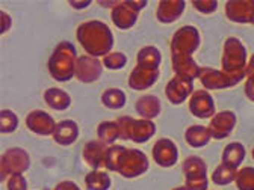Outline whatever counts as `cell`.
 Wrapping results in <instances>:
<instances>
[{
	"label": "cell",
	"instance_id": "6da1fadb",
	"mask_svg": "<svg viewBox=\"0 0 254 190\" xmlns=\"http://www.w3.org/2000/svg\"><path fill=\"white\" fill-rule=\"evenodd\" d=\"M106 168L124 178H136L148 171V157L135 148L112 145L108 148Z\"/></svg>",
	"mask_w": 254,
	"mask_h": 190
},
{
	"label": "cell",
	"instance_id": "7a4b0ae2",
	"mask_svg": "<svg viewBox=\"0 0 254 190\" xmlns=\"http://www.w3.org/2000/svg\"><path fill=\"white\" fill-rule=\"evenodd\" d=\"M76 38L82 48L92 57H105L111 53L114 46V35L109 26L100 20L82 23L76 30Z\"/></svg>",
	"mask_w": 254,
	"mask_h": 190
},
{
	"label": "cell",
	"instance_id": "3957f363",
	"mask_svg": "<svg viewBox=\"0 0 254 190\" xmlns=\"http://www.w3.org/2000/svg\"><path fill=\"white\" fill-rule=\"evenodd\" d=\"M76 60L77 51L70 41L59 43L50 59H49V73L58 82H68L76 77Z\"/></svg>",
	"mask_w": 254,
	"mask_h": 190
},
{
	"label": "cell",
	"instance_id": "277c9868",
	"mask_svg": "<svg viewBox=\"0 0 254 190\" xmlns=\"http://www.w3.org/2000/svg\"><path fill=\"white\" fill-rule=\"evenodd\" d=\"M120 139L145 143L156 135V124L150 119H135L132 116H121L117 119Z\"/></svg>",
	"mask_w": 254,
	"mask_h": 190
},
{
	"label": "cell",
	"instance_id": "5b68a950",
	"mask_svg": "<svg viewBox=\"0 0 254 190\" xmlns=\"http://www.w3.org/2000/svg\"><path fill=\"white\" fill-rule=\"evenodd\" d=\"M247 48L241 43V40L230 37L224 43V48H222V59L221 65L222 71L229 74H238V73H245L247 71Z\"/></svg>",
	"mask_w": 254,
	"mask_h": 190
},
{
	"label": "cell",
	"instance_id": "8992f818",
	"mask_svg": "<svg viewBox=\"0 0 254 190\" xmlns=\"http://www.w3.org/2000/svg\"><path fill=\"white\" fill-rule=\"evenodd\" d=\"M201 43L200 32L195 26H183L171 38V56H192Z\"/></svg>",
	"mask_w": 254,
	"mask_h": 190
},
{
	"label": "cell",
	"instance_id": "52a82bcc",
	"mask_svg": "<svg viewBox=\"0 0 254 190\" xmlns=\"http://www.w3.org/2000/svg\"><path fill=\"white\" fill-rule=\"evenodd\" d=\"M30 168V157L26 149L14 146L6 149L0 158V177L2 181L14 174H24Z\"/></svg>",
	"mask_w": 254,
	"mask_h": 190
},
{
	"label": "cell",
	"instance_id": "ba28073f",
	"mask_svg": "<svg viewBox=\"0 0 254 190\" xmlns=\"http://www.w3.org/2000/svg\"><path fill=\"white\" fill-rule=\"evenodd\" d=\"M147 6L145 0H127V2H120L115 8L111 11L112 23L123 30L130 29L136 24L139 11H142Z\"/></svg>",
	"mask_w": 254,
	"mask_h": 190
},
{
	"label": "cell",
	"instance_id": "9c48e42d",
	"mask_svg": "<svg viewBox=\"0 0 254 190\" xmlns=\"http://www.w3.org/2000/svg\"><path fill=\"white\" fill-rule=\"evenodd\" d=\"M247 77V71L245 73H238V74H229L226 71H219L215 68H209V67H201L200 71V82L206 89H227V88H233L236 86L241 80H244Z\"/></svg>",
	"mask_w": 254,
	"mask_h": 190
},
{
	"label": "cell",
	"instance_id": "30bf717a",
	"mask_svg": "<svg viewBox=\"0 0 254 190\" xmlns=\"http://www.w3.org/2000/svg\"><path fill=\"white\" fill-rule=\"evenodd\" d=\"M103 73V63L99 57L89 54L79 56L76 60V77L82 83H94L100 79Z\"/></svg>",
	"mask_w": 254,
	"mask_h": 190
},
{
	"label": "cell",
	"instance_id": "8fae6325",
	"mask_svg": "<svg viewBox=\"0 0 254 190\" xmlns=\"http://www.w3.org/2000/svg\"><path fill=\"white\" fill-rule=\"evenodd\" d=\"M151 154H153V160L156 162V165H159L161 168H173L177 163V158H179V149L176 143L167 138L156 141V143L153 145Z\"/></svg>",
	"mask_w": 254,
	"mask_h": 190
},
{
	"label": "cell",
	"instance_id": "7c38bea8",
	"mask_svg": "<svg viewBox=\"0 0 254 190\" xmlns=\"http://www.w3.org/2000/svg\"><path fill=\"white\" fill-rule=\"evenodd\" d=\"M188 104H189V112L195 118L207 119V118H213L216 115L215 113V101L212 98V95L204 89L194 91Z\"/></svg>",
	"mask_w": 254,
	"mask_h": 190
},
{
	"label": "cell",
	"instance_id": "4fadbf2b",
	"mask_svg": "<svg viewBox=\"0 0 254 190\" xmlns=\"http://www.w3.org/2000/svg\"><path fill=\"white\" fill-rule=\"evenodd\" d=\"M236 115L232 110L218 112L209 122V132L213 139H226L232 135L236 125Z\"/></svg>",
	"mask_w": 254,
	"mask_h": 190
},
{
	"label": "cell",
	"instance_id": "5bb4252c",
	"mask_svg": "<svg viewBox=\"0 0 254 190\" xmlns=\"http://www.w3.org/2000/svg\"><path fill=\"white\" fill-rule=\"evenodd\" d=\"M26 125L27 129L40 136H53L55 129H56V122L50 116V113L44 110H32L26 116Z\"/></svg>",
	"mask_w": 254,
	"mask_h": 190
},
{
	"label": "cell",
	"instance_id": "9a60e30c",
	"mask_svg": "<svg viewBox=\"0 0 254 190\" xmlns=\"http://www.w3.org/2000/svg\"><path fill=\"white\" fill-rule=\"evenodd\" d=\"M194 94V83L190 80L182 79L174 76L165 86V95L171 104H182L190 98V95Z\"/></svg>",
	"mask_w": 254,
	"mask_h": 190
},
{
	"label": "cell",
	"instance_id": "2e32d148",
	"mask_svg": "<svg viewBox=\"0 0 254 190\" xmlns=\"http://www.w3.org/2000/svg\"><path fill=\"white\" fill-rule=\"evenodd\" d=\"M226 15L230 21L247 24L254 21V0H230L226 3Z\"/></svg>",
	"mask_w": 254,
	"mask_h": 190
},
{
	"label": "cell",
	"instance_id": "e0dca14e",
	"mask_svg": "<svg viewBox=\"0 0 254 190\" xmlns=\"http://www.w3.org/2000/svg\"><path fill=\"white\" fill-rule=\"evenodd\" d=\"M83 160L88 166H91L94 171L100 168H106V155H108V146L102 141H89L85 143L83 151Z\"/></svg>",
	"mask_w": 254,
	"mask_h": 190
},
{
	"label": "cell",
	"instance_id": "ac0fdd59",
	"mask_svg": "<svg viewBox=\"0 0 254 190\" xmlns=\"http://www.w3.org/2000/svg\"><path fill=\"white\" fill-rule=\"evenodd\" d=\"M159 76H161V73L156 68L136 65L129 76V86L135 91L150 89L151 86L156 85V82L159 80Z\"/></svg>",
	"mask_w": 254,
	"mask_h": 190
},
{
	"label": "cell",
	"instance_id": "d6986e66",
	"mask_svg": "<svg viewBox=\"0 0 254 190\" xmlns=\"http://www.w3.org/2000/svg\"><path fill=\"white\" fill-rule=\"evenodd\" d=\"M173 62V71L177 77L186 79V80H195L200 77L201 67L192 59V56H171Z\"/></svg>",
	"mask_w": 254,
	"mask_h": 190
},
{
	"label": "cell",
	"instance_id": "ffe728a7",
	"mask_svg": "<svg viewBox=\"0 0 254 190\" xmlns=\"http://www.w3.org/2000/svg\"><path fill=\"white\" fill-rule=\"evenodd\" d=\"M185 6H186L185 0H162V2H159L156 17L164 24L174 23L182 17Z\"/></svg>",
	"mask_w": 254,
	"mask_h": 190
},
{
	"label": "cell",
	"instance_id": "44dd1931",
	"mask_svg": "<svg viewBox=\"0 0 254 190\" xmlns=\"http://www.w3.org/2000/svg\"><path fill=\"white\" fill-rule=\"evenodd\" d=\"M79 138V125L73 119H64L56 124V129L53 133V139L56 143L62 146L73 145Z\"/></svg>",
	"mask_w": 254,
	"mask_h": 190
},
{
	"label": "cell",
	"instance_id": "7402d4cb",
	"mask_svg": "<svg viewBox=\"0 0 254 190\" xmlns=\"http://www.w3.org/2000/svg\"><path fill=\"white\" fill-rule=\"evenodd\" d=\"M135 110L142 119L153 121L156 116L161 115V110H162L161 100H159L156 95H142L135 103Z\"/></svg>",
	"mask_w": 254,
	"mask_h": 190
},
{
	"label": "cell",
	"instance_id": "603a6c76",
	"mask_svg": "<svg viewBox=\"0 0 254 190\" xmlns=\"http://www.w3.org/2000/svg\"><path fill=\"white\" fill-rule=\"evenodd\" d=\"M44 101L50 109L56 112L67 110L71 106V97L65 91L59 88H49L44 92Z\"/></svg>",
	"mask_w": 254,
	"mask_h": 190
},
{
	"label": "cell",
	"instance_id": "cb8c5ba5",
	"mask_svg": "<svg viewBox=\"0 0 254 190\" xmlns=\"http://www.w3.org/2000/svg\"><path fill=\"white\" fill-rule=\"evenodd\" d=\"M210 139L209 127L204 125H190L185 132V141L192 148H203L210 142Z\"/></svg>",
	"mask_w": 254,
	"mask_h": 190
},
{
	"label": "cell",
	"instance_id": "d4e9b609",
	"mask_svg": "<svg viewBox=\"0 0 254 190\" xmlns=\"http://www.w3.org/2000/svg\"><path fill=\"white\" fill-rule=\"evenodd\" d=\"M245 146L239 142H232L229 143L224 151H222V155H221V160L224 165L230 166V168H235L238 169L241 166V163L244 162L245 158Z\"/></svg>",
	"mask_w": 254,
	"mask_h": 190
},
{
	"label": "cell",
	"instance_id": "484cf974",
	"mask_svg": "<svg viewBox=\"0 0 254 190\" xmlns=\"http://www.w3.org/2000/svg\"><path fill=\"white\" fill-rule=\"evenodd\" d=\"M161 62H162V54L153 46L142 47L136 54V65H141V67H148V68L159 70Z\"/></svg>",
	"mask_w": 254,
	"mask_h": 190
},
{
	"label": "cell",
	"instance_id": "4316f807",
	"mask_svg": "<svg viewBox=\"0 0 254 190\" xmlns=\"http://www.w3.org/2000/svg\"><path fill=\"white\" fill-rule=\"evenodd\" d=\"M183 174L185 178H195V177H207V166L204 160L198 155H190L183 162Z\"/></svg>",
	"mask_w": 254,
	"mask_h": 190
},
{
	"label": "cell",
	"instance_id": "83f0119b",
	"mask_svg": "<svg viewBox=\"0 0 254 190\" xmlns=\"http://www.w3.org/2000/svg\"><path fill=\"white\" fill-rule=\"evenodd\" d=\"M102 103L105 107H108L111 110H120L126 104V94L123 89L109 88L102 94Z\"/></svg>",
	"mask_w": 254,
	"mask_h": 190
},
{
	"label": "cell",
	"instance_id": "f1b7e54d",
	"mask_svg": "<svg viewBox=\"0 0 254 190\" xmlns=\"http://www.w3.org/2000/svg\"><path fill=\"white\" fill-rule=\"evenodd\" d=\"M111 177L97 169V171H91L86 177H85V186L88 190H109L111 189Z\"/></svg>",
	"mask_w": 254,
	"mask_h": 190
},
{
	"label": "cell",
	"instance_id": "f546056e",
	"mask_svg": "<svg viewBox=\"0 0 254 190\" xmlns=\"http://www.w3.org/2000/svg\"><path fill=\"white\" fill-rule=\"evenodd\" d=\"M97 136L99 141H102L106 145L114 143L120 138V129L117 121H103L97 127Z\"/></svg>",
	"mask_w": 254,
	"mask_h": 190
},
{
	"label": "cell",
	"instance_id": "4dcf8cb0",
	"mask_svg": "<svg viewBox=\"0 0 254 190\" xmlns=\"http://www.w3.org/2000/svg\"><path fill=\"white\" fill-rule=\"evenodd\" d=\"M236 174H238V169L235 168H230L224 163H221L212 174V181L216 184V186H227L230 183H233L236 180Z\"/></svg>",
	"mask_w": 254,
	"mask_h": 190
},
{
	"label": "cell",
	"instance_id": "1f68e13d",
	"mask_svg": "<svg viewBox=\"0 0 254 190\" xmlns=\"http://www.w3.org/2000/svg\"><path fill=\"white\" fill-rule=\"evenodd\" d=\"M18 127V116L9 110V109H3L0 112V133L2 135H9L14 133Z\"/></svg>",
	"mask_w": 254,
	"mask_h": 190
},
{
	"label": "cell",
	"instance_id": "d6a6232c",
	"mask_svg": "<svg viewBox=\"0 0 254 190\" xmlns=\"http://www.w3.org/2000/svg\"><path fill=\"white\" fill-rule=\"evenodd\" d=\"M235 181L239 190H254V168H241L236 174Z\"/></svg>",
	"mask_w": 254,
	"mask_h": 190
},
{
	"label": "cell",
	"instance_id": "836d02e7",
	"mask_svg": "<svg viewBox=\"0 0 254 190\" xmlns=\"http://www.w3.org/2000/svg\"><path fill=\"white\" fill-rule=\"evenodd\" d=\"M127 63V57L121 51H111L103 57V65L108 70H121Z\"/></svg>",
	"mask_w": 254,
	"mask_h": 190
},
{
	"label": "cell",
	"instance_id": "e575fe53",
	"mask_svg": "<svg viewBox=\"0 0 254 190\" xmlns=\"http://www.w3.org/2000/svg\"><path fill=\"white\" fill-rule=\"evenodd\" d=\"M192 6L201 14H213L218 9L216 0H194Z\"/></svg>",
	"mask_w": 254,
	"mask_h": 190
},
{
	"label": "cell",
	"instance_id": "d590c367",
	"mask_svg": "<svg viewBox=\"0 0 254 190\" xmlns=\"http://www.w3.org/2000/svg\"><path fill=\"white\" fill-rule=\"evenodd\" d=\"M8 190H27V181L23 174H14L8 178Z\"/></svg>",
	"mask_w": 254,
	"mask_h": 190
},
{
	"label": "cell",
	"instance_id": "8d00e7d4",
	"mask_svg": "<svg viewBox=\"0 0 254 190\" xmlns=\"http://www.w3.org/2000/svg\"><path fill=\"white\" fill-rule=\"evenodd\" d=\"M244 91H245V95H247V98L254 101V79L251 77H247L245 80V86H244Z\"/></svg>",
	"mask_w": 254,
	"mask_h": 190
},
{
	"label": "cell",
	"instance_id": "74e56055",
	"mask_svg": "<svg viewBox=\"0 0 254 190\" xmlns=\"http://www.w3.org/2000/svg\"><path fill=\"white\" fill-rule=\"evenodd\" d=\"M55 190H80V187L74 181H61L56 184Z\"/></svg>",
	"mask_w": 254,
	"mask_h": 190
},
{
	"label": "cell",
	"instance_id": "f35d334b",
	"mask_svg": "<svg viewBox=\"0 0 254 190\" xmlns=\"http://www.w3.org/2000/svg\"><path fill=\"white\" fill-rule=\"evenodd\" d=\"M0 15H2V34H5V32L11 27V17L5 12V11H2L0 12Z\"/></svg>",
	"mask_w": 254,
	"mask_h": 190
},
{
	"label": "cell",
	"instance_id": "ab89813d",
	"mask_svg": "<svg viewBox=\"0 0 254 190\" xmlns=\"http://www.w3.org/2000/svg\"><path fill=\"white\" fill-rule=\"evenodd\" d=\"M247 77L254 79V53L251 54L250 60H248V65H247Z\"/></svg>",
	"mask_w": 254,
	"mask_h": 190
},
{
	"label": "cell",
	"instance_id": "60d3db41",
	"mask_svg": "<svg viewBox=\"0 0 254 190\" xmlns=\"http://www.w3.org/2000/svg\"><path fill=\"white\" fill-rule=\"evenodd\" d=\"M70 5L71 6H76V9H83L86 6H89L91 2H89V0H86V2H70Z\"/></svg>",
	"mask_w": 254,
	"mask_h": 190
},
{
	"label": "cell",
	"instance_id": "b9f144b4",
	"mask_svg": "<svg viewBox=\"0 0 254 190\" xmlns=\"http://www.w3.org/2000/svg\"><path fill=\"white\" fill-rule=\"evenodd\" d=\"M173 190H188L185 186H182V187H176V189H173Z\"/></svg>",
	"mask_w": 254,
	"mask_h": 190
},
{
	"label": "cell",
	"instance_id": "7bdbcfd3",
	"mask_svg": "<svg viewBox=\"0 0 254 190\" xmlns=\"http://www.w3.org/2000/svg\"><path fill=\"white\" fill-rule=\"evenodd\" d=\"M251 155H253V160H254V148H253V151H251Z\"/></svg>",
	"mask_w": 254,
	"mask_h": 190
},
{
	"label": "cell",
	"instance_id": "ee69618b",
	"mask_svg": "<svg viewBox=\"0 0 254 190\" xmlns=\"http://www.w3.org/2000/svg\"><path fill=\"white\" fill-rule=\"evenodd\" d=\"M253 26H254V21H253Z\"/></svg>",
	"mask_w": 254,
	"mask_h": 190
}]
</instances>
